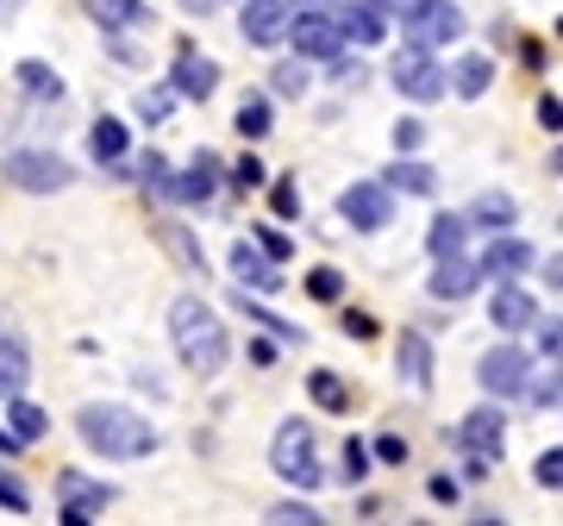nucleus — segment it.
<instances>
[{"label":"nucleus","instance_id":"47","mask_svg":"<svg viewBox=\"0 0 563 526\" xmlns=\"http://www.w3.org/2000/svg\"><path fill=\"white\" fill-rule=\"evenodd\" d=\"M144 188L169 195V163H163V157H144Z\"/></svg>","mask_w":563,"mask_h":526},{"label":"nucleus","instance_id":"16","mask_svg":"<svg viewBox=\"0 0 563 526\" xmlns=\"http://www.w3.org/2000/svg\"><path fill=\"white\" fill-rule=\"evenodd\" d=\"M395 370H401L407 388H432V344H426V332H401V344H395Z\"/></svg>","mask_w":563,"mask_h":526},{"label":"nucleus","instance_id":"34","mask_svg":"<svg viewBox=\"0 0 563 526\" xmlns=\"http://www.w3.org/2000/svg\"><path fill=\"white\" fill-rule=\"evenodd\" d=\"M269 520L276 526H325V514L320 507H307V502H276L269 507Z\"/></svg>","mask_w":563,"mask_h":526},{"label":"nucleus","instance_id":"37","mask_svg":"<svg viewBox=\"0 0 563 526\" xmlns=\"http://www.w3.org/2000/svg\"><path fill=\"white\" fill-rule=\"evenodd\" d=\"M307 295H313V302H339L344 276H339V270H313V276H307Z\"/></svg>","mask_w":563,"mask_h":526},{"label":"nucleus","instance_id":"2","mask_svg":"<svg viewBox=\"0 0 563 526\" xmlns=\"http://www.w3.org/2000/svg\"><path fill=\"white\" fill-rule=\"evenodd\" d=\"M76 432H81V446L113 458V464H132V458H151L157 451V426L139 420L132 407H81Z\"/></svg>","mask_w":563,"mask_h":526},{"label":"nucleus","instance_id":"20","mask_svg":"<svg viewBox=\"0 0 563 526\" xmlns=\"http://www.w3.org/2000/svg\"><path fill=\"white\" fill-rule=\"evenodd\" d=\"M213 188H220V157L201 151V157L188 163V176L169 183V195H176V201H213Z\"/></svg>","mask_w":563,"mask_h":526},{"label":"nucleus","instance_id":"8","mask_svg":"<svg viewBox=\"0 0 563 526\" xmlns=\"http://www.w3.org/2000/svg\"><path fill=\"white\" fill-rule=\"evenodd\" d=\"M339 213L357 226V232H383V226L395 220V195H388L383 183H351L339 195Z\"/></svg>","mask_w":563,"mask_h":526},{"label":"nucleus","instance_id":"27","mask_svg":"<svg viewBox=\"0 0 563 526\" xmlns=\"http://www.w3.org/2000/svg\"><path fill=\"white\" fill-rule=\"evenodd\" d=\"M383 188H407V195H432V188H439V176H432V163H395V169H388V183Z\"/></svg>","mask_w":563,"mask_h":526},{"label":"nucleus","instance_id":"9","mask_svg":"<svg viewBox=\"0 0 563 526\" xmlns=\"http://www.w3.org/2000/svg\"><path fill=\"white\" fill-rule=\"evenodd\" d=\"M526 370H532V358H526L520 344H495L483 364H476V383H483L488 395H520V388H526Z\"/></svg>","mask_w":563,"mask_h":526},{"label":"nucleus","instance_id":"10","mask_svg":"<svg viewBox=\"0 0 563 526\" xmlns=\"http://www.w3.org/2000/svg\"><path fill=\"white\" fill-rule=\"evenodd\" d=\"M457 446L470 451V458H501L507 451V426H501V407H476V414H463L457 420Z\"/></svg>","mask_w":563,"mask_h":526},{"label":"nucleus","instance_id":"50","mask_svg":"<svg viewBox=\"0 0 563 526\" xmlns=\"http://www.w3.org/2000/svg\"><path fill=\"white\" fill-rule=\"evenodd\" d=\"M420 139H426V132H420V120H401V125H395V151H413Z\"/></svg>","mask_w":563,"mask_h":526},{"label":"nucleus","instance_id":"39","mask_svg":"<svg viewBox=\"0 0 563 526\" xmlns=\"http://www.w3.org/2000/svg\"><path fill=\"white\" fill-rule=\"evenodd\" d=\"M239 307H244V314H251V320H257V326H269L276 339H295V326H288V320H276L269 307H257V302H251V288H244V295H239Z\"/></svg>","mask_w":563,"mask_h":526},{"label":"nucleus","instance_id":"36","mask_svg":"<svg viewBox=\"0 0 563 526\" xmlns=\"http://www.w3.org/2000/svg\"><path fill=\"white\" fill-rule=\"evenodd\" d=\"M288 20H339V0H282Z\"/></svg>","mask_w":563,"mask_h":526},{"label":"nucleus","instance_id":"14","mask_svg":"<svg viewBox=\"0 0 563 526\" xmlns=\"http://www.w3.org/2000/svg\"><path fill=\"white\" fill-rule=\"evenodd\" d=\"M81 13L101 25V32H139V25H151V7L144 0H81Z\"/></svg>","mask_w":563,"mask_h":526},{"label":"nucleus","instance_id":"13","mask_svg":"<svg viewBox=\"0 0 563 526\" xmlns=\"http://www.w3.org/2000/svg\"><path fill=\"white\" fill-rule=\"evenodd\" d=\"M244 44H282L288 39V7L282 0H244Z\"/></svg>","mask_w":563,"mask_h":526},{"label":"nucleus","instance_id":"26","mask_svg":"<svg viewBox=\"0 0 563 526\" xmlns=\"http://www.w3.org/2000/svg\"><path fill=\"white\" fill-rule=\"evenodd\" d=\"M463 239H470V220H463V213H439V220H432V232H426L432 257H451V251H463Z\"/></svg>","mask_w":563,"mask_h":526},{"label":"nucleus","instance_id":"32","mask_svg":"<svg viewBox=\"0 0 563 526\" xmlns=\"http://www.w3.org/2000/svg\"><path fill=\"white\" fill-rule=\"evenodd\" d=\"M520 395H532V407H558V358H551V370H526V388Z\"/></svg>","mask_w":563,"mask_h":526},{"label":"nucleus","instance_id":"5","mask_svg":"<svg viewBox=\"0 0 563 526\" xmlns=\"http://www.w3.org/2000/svg\"><path fill=\"white\" fill-rule=\"evenodd\" d=\"M107 507H113V489H107V483L81 476V470H63V476H57V520H63V526L101 520Z\"/></svg>","mask_w":563,"mask_h":526},{"label":"nucleus","instance_id":"43","mask_svg":"<svg viewBox=\"0 0 563 526\" xmlns=\"http://www.w3.org/2000/svg\"><path fill=\"white\" fill-rule=\"evenodd\" d=\"M269 201H276L282 220H295V213H301V188H295V183H276V195H269Z\"/></svg>","mask_w":563,"mask_h":526},{"label":"nucleus","instance_id":"23","mask_svg":"<svg viewBox=\"0 0 563 526\" xmlns=\"http://www.w3.org/2000/svg\"><path fill=\"white\" fill-rule=\"evenodd\" d=\"M514 213H520V207H514V195H495V188H488V195H476V201H470V213H463V220L488 226V232H507V226H514Z\"/></svg>","mask_w":563,"mask_h":526},{"label":"nucleus","instance_id":"18","mask_svg":"<svg viewBox=\"0 0 563 526\" xmlns=\"http://www.w3.org/2000/svg\"><path fill=\"white\" fill-rule=\"evenodd\" d=\"M288 39L301 57H339V20H288Z\"/></svg>","mask_w":563,"mask_h":526},{"label":"nucleus","instance_id":"15","mask_svg":"<svg viewBox=\"0 0 563 526\" xmlns=\"http://www.w3.org/2000/svg\"><path fill=\"white\" fill-rule=\"evenodd\" d=\"M532 314H539V302L526 295L520 283H495V302H488V320L501 326V332H520V326H532Z\"/></svg>","mask_w":563,"mask_h":526},{"label":"nucleus","instance_id":"44","mask_svg":"<svg viewBox=\"0 0 563 526\" xmlns=\"http://www.w3.org/2000/svg\"><path fill=\"white\" fill-rule=\"evenodd\" d=\"M376 458H383V464H407V439L401 432H383V439H376Z\"/></svg>","mask_w":563,"mask_h":526},{"label":"nucleus","instance_id":"6","mask_svg":"<svg viewBox=\"0 0 563 526\" xmlns=\"http://www.w3.org/2000/svg\"><path fill=\"white\" fill-rule=\"evenodd\" d=\"M388 81L401 88L407 101H439L444 95V69H439V57H432L426 44H407L401 57H395V69H388Z\"/></svg>","mask_w":563,"mask_h":526},{"label":"nucleus","instance_id":"17","mask_svg":"<svg viewBox=\"0 0 563 526\" xmlns=\"http://www.w3.org/2000/svg\"><path fill=\"white\" fill-rule=\"evenodd\" d=\"M232 276H239L244 288H282V263L269 257V251H251V244H232Z\"/></svg>","mask_w":563,"mask_h":526},{"label":"nucleus","instance_id":"30","mask_svg":"<svg viewBox=\"0 0 563 526\" xmlns=\"http://www.w3.org/2000/svg\"><path fill=\"white\" fill-rule=\"evenodd\" d=\"M88 151H95L101 163L125 157V125H120V120H95V132H88Z\"/></svg>","mask_w":563,"mask_h":526},{"label":"nucleus","instance_id":"25","mask_svg":"<svg viewBox=\"0 0 563 526\" xmlns=\"http://www.w3.org/2000/svg\"><path fill=\"white\" fill-rule=\"evenodd\" d=\"M20 88L25 95H38V101H63V76L51 69V63H38V57L20 63Z\"/></svg>","mask_w":563,"mask_h":526},{"label":"nucleus","instance_id":"53","mask_svg":"<svg viewBox=\"0 0 563 526\" xmlns=\"http://www.w3.org/2000/svg\"><path fill=\"white\" fill-rule=\"evenodd\" d=\"M432 502H457V483L451 476H432Z\"/></svg>","mask_w":563,"mask_h":526},{"label":"nucleus","instance_id":"35","mask_svg":"<svg viewBox=\"0 0 563 526\" xmlns=\"http://www.w3.org/2000/svg\"><path fill=\"white\" fill-rule=\"evenodd\" d=\"M169 107H176V88H144V95H139V113H144L151 125L169 120Z\"/></svg>","mask_w":563,"mask_h":526},{"label":"nucleus","instance_id":"40","mask_svg":"<svg viewBox=\"0 0 563 526\" xmlns=\"http://www.w3.org/2000/svg\"><path fill=\"white\" fill-rule=\"evenodd\" d=\"M276 95H307V69L301 63H276Z\"/></svg>","mask_w":563,"mask_h":526},{"label":"nucleus","instance_id":"3","mask_svg":"<svg viewBox=\"0 0 563 526\" xmlns=\"http://www.w3.org/2000/svg\"><path fill=\"white\" fill-rule=\"evenodd\" d=\"M269 470H276L282 483H295V489H313V483H320L313 426H307V420H282V426H276V446H269Z\"/></svg>","mask_w":563,"mask_h":526},{"label":"nucleus","instance_id":"4","mask_svg":"<svg viewBox=\"0 0 563 526\" xmlns=\"http://www.w3.org/2000/svg\"><path fill=\"white\" fill-rule=\"evenodd\" d=\"M0 176L13 188H25V195H57V188L76 183V169H69L57 151H7V157H0Z\"/></svg>","mask_w":563,"mask_h":526},{"label":"nucleus","instance_id":"1","mask_svg":"<svg viewBox=\"0 0 563 526\" xmlns=\"http://www.w3.org/2000/svg\"><path fill=\"white\" fill-rule=\"evenodd\" d=\"M169 339H176V358L195 376H220L225 358H232V339H225V320L201 295H176L169 302Z\"/></svg>","mask_w":563,"mask_h":526},{"label":"nucleus","instance_id":"33","mask_svg":"<svg viewBox=\"0 0 563 526\" xmlns=\"http://www.w3.org/2000/svg\"><path fill=\"white\" fill-rule=\"evenodd\" d=\"M307 388H313V402H320V407H332V414H339V407L351 402V395H344V383L332 376V370H313V376H307Z\"/></svg>","mask_w":563,"mask_h":526},{"label":"nucleus","instance_id":"48","mask_svg":"<svg viewBox=\"0 0 563 526\" xmlns=\"http://www.w3.org/2000/svg\"><path fill=\"white\" fill-rule=\"evenodd\" d=\"M539 125H544V132H558V125H563V101H558V95H544V101H539Z\"/></svg>","mask_w":563,"mask_h":526},{"label":"nucleus","instance_id":"22","mask_svg":"<svg viewBox=\"0 0 563 526\" xmlns=\"http://www.w3.org/2000/svg\"><path fill=\"white\" fill-rule=\"evenodd\" d=\"M488 81H495V63H488V57H457V69L444 76V88H457L463 101H483Z\"/></svg>","mask_w":563,"mask_h":526},{"label":"nucleus","instance_id":"21","mask_svg":"<svg viewBox=\"0 0 563 526\" xmlns=\"http://www.w3.org/2000/svg\"><path fill=\"white\" fill-rule=\"evenodd\" d=\"M388 32V20L363 0V7H339V39H351V44H376Z\"/></svg>","mask_w":563,"mask_h":526},{"label":"nucleus","instance_id":"19","mask_svg":"<svg viewBox=\"0 0 563 526\" xmlns=\"http://www.w3.org/2000/svg\"><path fill=\"white\" fill-rule=\"evenodd\" d=\"M213 88H220V63L181 51V63H176V95H181V101H207Z\"/></svg>","mask_w":563,"mask_h":526},{"label":"nucleus","instance_id":"52","mask_svg":"<svg viewBox=\"0 0 563 526\" xmlns=\"http://www.w3.org/2000/svg\"><path fill=\"white\" fill-rule=\"evenodd\" d=\"M257 244H263V251H269V257H288V239H282V232H257Z\"/></svg>","mask_w":563,"mask_h":526},{"label":"nucleus","instance_id":"42","mask_svg":"<svg viewBox=\"0 0 563 526\" xmlns=\"http://www.w3.org/2000/svg\"><path fill=\"white\" fill-rule=\"evenodd\" d=\"M0 507H13V514H25V507H32L25 483H20V476H7V470H0Z\"/></svg>","mask_w":563,"mask_h":526},{"label":"nucleus","instance_id":"29","mask_svg":"<svg viewBox=\"0 0 563 526\" xmlns=\"http://www.w3.org/2000/svg\"><path fill=\"white\" fill-rule=\"evenodd\" d=\"M7 402H13V407H7V420H13L7 432H20L25 446H32V439H44V426H51V420H44V407L20 402V395H7Z\"/></svg>","mask_w":563,"mask_h":526},{"label":"nucleus","instance_id":"38","mask_svg":"<svg viewBox=\"0 0 563 526\" xmlns=\"http://www.w3.org/2000/svg\"><path fill=\"white\" fill-rule=\"evenodd\" d=\"M532 483H539V489H563V451H558V446H551L539 464H532Z\"/></svg>","mask_w":563,"mask_h":526},{"label":"nucleus","instance_id":"49","mask_svg":"<svg viewBox=\"0 0 563 526\" xmlns=\"http://www.w3.org/2000/svg\"><path fill=\"white\" fill-rule=\"evenodd\" d=\"M369 7H376V13H383V20H407V13H413V7H420V0H369Z\"/></svg>","mask_w":563,"mask_h":526},{"label":"nucleus","instance_id":"24","mask_svg":"<svg viewBox=\"0 0 563 526\" xmlns=\"http://www.w3.org/2000/svg\"><path fill=\"white\" fill-rule=\"evenodd\" d=\"M25 376H32V358H25L20 339H0V395H20Z\"/></svg>","mask_w":563,"mask_h":526},{"label":"nucleus","instance_id":"55","mask_svg":"<svg viewBox=\"0 0 563 526\" xmlns=\"http://www.w3.org/2000/svg\"><path fill=\"white\" fill-rule=\"evenodd\" d=\"M181 7H188V13H207V7H213V0H181Z\"/></svg>","mask_w":563,"mask_h":526},{"label":"nucleus","instance_id":"31","mask_svg":"<svg viewBox=\"0 0 563 526\" xmlns=\"http://www.w3.org/2000/svg\"><path fill=\"white\" fill-rule=\"evenodd\" d=\"M232 125H239V132H244L251 144H257L263 132L276 125V120H269V101H263V95H244V101H239V120H232Z\"/></svg>","mask_w":563,"mask_h":526},{"label":"nucleus","instance_id":"41","mask_svg":"<svg viewBox=\"0 0 563 526\" xmlns=\"http://www.w3.org/2000/svg\"><path fill=\"white\" fill-rule=\"evenodd\" d=\"M363 476H369V446L351 439V446H344V483H363Z\"/></svg>","mask_w":563,"mask_h":526},{"label":"nucleus","instance_id":"7","mask_svg":"<svg viewBox=\"0 0 563 526\" xmlns=\"http://www.w3.org/2000/svg\"><path fill=\"white\" fill-rule=\"evenodd\" d=\"M401 25H407V44H426V51H439V44L463 39V13L451 7V0H420Z\"/></svg>","mask_w":563,"mask_h":526},{"label":"nucleus","instance_id":"11","mask_svg":"<svg viewBox=\"0 0 563 526\" xmlns=\"http://www.w3.org/2000/svg\"><path fill=\"white\" fill-rule=\"evenodd\" d=\"M532 263H539V257H532V244H526V239H495L476 270H483V283H520Z\"/></svg>","mask_w":563,"mask_h":526},{"label":"nucleus","instance_id":"45","mask_svg":"<svg viewBox=\"0 0 563 526\" xmlns=\"http://www.w3.org/2000/svg\"><path fill=\"white\" fill-rule=\"evenodd\" d=\"M232 183H239V188H263V163L257 157H239V163H232Z\"/></svg>","mask_w":563,"mask_h":526},{"label":"nucleus","instance_id":"54","mask_svg":"<svg viewBox=\"0 0 563 526\" xmlns=\"http://www.w3.org/2000/svg\"><path fill=\"white\" fill-rule=\"evenodd\" d=\"M20 446H25L20 432H7V426H0V451H20Z\"/></svg>","mask_w":563,"mask_h":526},{"label":"nucleus","instance_id":"51","mask_svg":"<svg viewBox=\"0 0 563 526\" xmlns=\"http://www.w3.org/2000/svg\"><path fill=\"white\" fill-rule=\"evenodd\" d=\"M344 332H357V339H376V320H369V314H344Z\"/></svg>","mask_w":563,"mask_h":526},{"label":"nucleus","instance_id":"12","mask_svg":"<svg viewBox=\"0 0 563 526\" xmlns=\"http://www.w3.org/2000/svg\"><path fill=\"white\" fill-rule=\"evenodd\" d=\"M476 288H483V270L463 257V251L439 257V270H432V295H439V302H463V295H476Z\"/></svg>","mask_w":563,"mask_h":526},{"label":"nucleus","instance_id":"46","mask_svg":"<svg viewBox=\"0 0 563 526\" xmlns=\"http://www.w3.org/2000/svg\"><path fill=\"white\" fill-rule=\"evenodd\" d=\"M532 326H539V351H544V358H558V351H563V332H558V320H539V314H532Z\"/></svg>","mask_w":563,"mask_h":526},{"label":"nucleus","instance_id":"28","mask_svg":"<svg viewBox=\"0 0 563 526\" xmlns=\"http://www.w3.org/2000/svg\"><path fill=\"white\" fill-rule=\"evenodd\" d=\"M157 239H163V251H169V257H176L181 270H207V257H201V244L188 239V232H181V226H157Z\"/></svg>","mask_w":563,"mask_h":526}]
</instances>
